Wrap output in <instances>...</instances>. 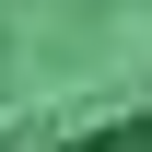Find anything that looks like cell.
<instances>
[{
  "label": "cell",
  "mask_w": 152,
  "mask_h": 152,
  "mask_svg": "<svg viewBox=\"0 0 152 152\" xmlns=\"http://www.w3.org/2000/svg\"><path fill=\"white\" fill-rule=\"evenodd\" d=\"M70 152H152V117H129V129H94V140H70Z\"/></svg>",
  "instance_id": "6da1fadb"
}]
</instances>
